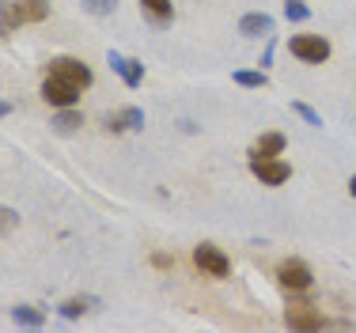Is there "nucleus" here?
I'll list each match as a JSON object with an SVG mask.
<instances>
[{"mask_svg": "<svg viewBox=\"0 0 356 333\" xmlns=\"http://www.w3.org/2000/svg\"><path fill=\"white\" fill-rule=\"evenodd\" d=\"M110 68H114L118 76H122L125 83H129V88H140V80H144V65L140 61H133V57H122L118 54V49H110Z\"/></svg>", "mask_w": 356, "mask_h": 333, "instance_id": "8", "label": "nucleus"}, {"mask_svg": "<svg viewBox=\"0 0 356 333\" xmlns=\"http://www.w3.org/2000/svg\"><path fill=\"white\" fill-rule=\"evenodd\" d=\"M239 34H247V38H269L273 34V15L266 12H250L239 19Z\"/></svg>", "mask_w": 356, "mask_h": 333, "instance_id": "9", "label": "nucleus"}, {"mask_svg": "<svg viewBox=\"0 0 356 333\" xmlns=\"http://www.w3.org/2000/svg\"><path fill=\"white\" fill-rule=\"evenodd\" d=\"M42 99L49 102V106H76L80 102V88H72V83L57 80V76H46V83H42Z\"/></svg>", "mask_w": 356, "mask_h": 333, "instance_id": "7", "label": "nucleus"}, {"mask_svg": "<svg viewBox=\"0 0 356 333\" xmlns=\"http://www.w3.org/2000/svg\"><path fill=\"white\" fill-rule=\"evenodd\" d=\"M284 133H261L258 136V144L250 148V156H281L284 152Z\"/></svg>", "mask_w": 356, "mask_h": 333, "instance_id": "13", "label": "nucleus"}, {"mask_svg": "<svg viewBox=\"0 0 356 333\" xmlns=\"http://www.w3.org/2000/svg\"><path fill=\"white\" fill-rule=\"evenodd\" d=\"M91 311V300H65L61 307H57V314L61 318H80V314Z\"/></svg>", "mask_w": 356, "mask_h": 333, "instance_id": "17", "label": "nucleus"}, {"mask_svg": "<svg viewBox=\"0 0 356 333\" xmlns=\"http://www.w3.org/2000/svg\"><path fill=\"white\" fill-rule=\"evenodd\" d=\"M118 8V0H83V12L88 15H110Z\"/></svg>", "mask_w": 356, "mask_h": 333, "instance_id": "19", "label": "nucleus"}, {"mask_svg": "<svg viewBox=\"0 0 356 333\" xmlns=\"http://www.w3.org/2000/svg\"><path fill=\"white\" fill-rule=\"evenodd\" d=\"M284 15H288V23H303V19H311V8L303 0H284Z\"/></svg>", "mask_w": 356, "mask_h": 333, "instance_id": "18", "label": "nucleus"}, {"mask_svg": "<svg viewBox=\"0 0 356 333\" xmlns=\"http://www.w3.org/2000/svg\"><path fill=\"white\" fill-rule=\"evenodd\" d=\"M152 261H156V266H159V269H171V266H175V261H171V258H167V254H156V258H152Z\"/></svg>", "mask_w": 356, "mask_h": 333, "instance_id": "22", "label": "nucleus"}, {"mask_svg": "<svg viewBox=\"0 0 356 333\" xmlns=\"http://www.w3.org/2000/svg\"><path fill=\"white\" fill-rule=\"evenodd\" d=\"M140 8L148 12V19L156 23V27H167V23L175 19V8H171V0H140Z\"/></svg>", "mask_w": 356, "mask_h": 333, "instance_id": "12", "label": "nucleus"}, {"mask_svg": "<svg viewBox=\"0 0 356 333\" xmlns=\"http://www.w3.org/2000/svg\"><path fill=\"white\" fill-rule=\"evenodd\" d=\"M288 49H292V57H300L303 65L330 61V42L322 38V34H296V38L288 42Z\"/></svg>", "mask_w": 356, "mask_h": 333, "instance_id": "2", "label": "nucleus"}, {"mask_svg": "<svg viewBox=\"0 0 356 333\" xmlns=\"http://www.w3.org/2000/svg\"><path fill=\"white\" fill-rule=\"evenodd\" d=\"M284 326H288V330H300V333H311V330H322V326H326V318L318 314L315 303L292 300V303L284 307Z\"/></svg>", "mask_w": 356, "mask_h": 333, "instance_id": "3", "label": "nucleus"}, {"mask_svg": "<svg viewBox=\"0 0 356 333\" xmlns=\"http://www.w3.org/2000/svg\"><path fill=\"white\" fill-rule=\"evenodd\" d=\"M292 110H296V114H300V117H303V122H307V125H315V129H322V117H318L315 110L307 106V102H292Z\"/></svg>", "mask_w": 356, "mask_h": 333, "instance_id": "20", "label": "nucleus"}, {"mask_svg": "<svg viewBox=\"0 0 356 333\" xmlns=\"http://www.w3.org/2000/svg\"><path fill=\"white\" fill-rule=\"evenodd\" d=\"M49 76H57V80L72 83V88H80V91L91 88V68L83 61H76V57H54V61H49Z\"/></svg>", "mask_w": 356, "mask_h": 333, "instance_id": "5", "label": "nucleus"}, {"mask_svg": "<svg viewBox=\"0 0 356 333\" xmlns=\"http://www.w3.org/2000/svg\"><path fill=\"white\" fill-rule=\"evenodd\" d=\"M349 193H353V197H356V174L349 178Z\"/></svg>", "mask_w": 356, "mask_h": 333, "instance_id": "24", "label": "nucleus"}, {"mask_svg": "<svg viewBox=\"0 0 356 333\" xmlns=\"http://www.w3.org/2000/svg\"><path fill=\"white\" fill-rule=\"evenodd\" d=\"M12 15H15V23H42L49 15V4L46 0H15Z\"/></svg>", "mask_w": 356, "mask_h": 333, "instance_id": "10", "label": "nucleus"}, {"mask_svg": "<svg viewBox=\"0 0 356 333\" xmlns=\"http://www.w3.org/2000/svg\"><path fill=\"white\" fill-rule=\"evenodd\" d=\"M193 261H197V269L205 273V277H227L232 273V258H227L220 246H213V243H201V246H193Z\"/></svg>", "mask_w": 356, "mask_h": 333, "instance_id": "4", "label": "nucleus"}, {"mask_svg": "<svg viewBox=\"0 0 356 333\" xmlns=\"http://www.w3.org/2000/svg\"><path fill=\"white\" fill-rule=\"evenodd\" d=\"M140 125H144V110H140V106H125V110H118L114 117H106V129H110V133L140 129Z\"/></svg>", "mask_w": 356, "mask_h": 333, "instance_id": "11", "label": "nucleus"}, {"mask_svg": "<svg viewBox=\"0 0 356 333\" xmlns=\"http://www.w3.org/2000/svg\"><path fill=\"white\" fill-rule=\"evenodd\" d=\"M15 224H19V216H15L12 209H0V235H8Z\"/></svg>", "mask_w": 356, "mask_h": 333, "instance_id": "21", "label": "nucleus"}, {"mask_svg": "<svg viewBox=\"0 0 356 333\" xmlns=\"http://www.w3.org/2000/svg\"><path fill=\"white\" fill-rule=\"evenodd\" d=\"M12 322L15 326H27V330H38L42 322H46V314H42L38 307H12Z\"/></svg>", "mask_w": 356, "mask_h": 333, "instance_id": "14", "label": "nucleus"}, {"mask_svg": "<svg viewBox=\"0 0 356 333\" xmlns=\"http://www.w3.org/2000/svg\"><path fill=\"white\" fill-rule=\"evenodd\" d=\"M250 174L258 178L261 186H284L288 178H292V167H288L281 156H250Z\"/></svg>", "mask_w": 356, "mask_h": 333, "instance_id": "1", "label": "nucleus"}, {"mask_svg": "<svg viewBox=\"0 0 356 333\" xmlns=\"http://www.w3.org/2000/svg\"><path fill=\"white\" fill-rule=\"evenodd\" d=\"M232 80L239 83V88H266V83H269V76H266V68H261V72H250V68H239V72H235Z\"/></svg>", "mask_w": 356, "mask_h": 333, "instance_id": "16", "label": "nucleus"}, {"mask_svg": "<svg viewBox=\"0 0 356 333\" xmlns=\"http://www.w3.org/2000/svg\"><path fill=\"white\" fill-rule=\"evenodd\" d=\"M12 114V102H0V117H8Z\"/></svg>", "mask_w": 356, "mask_h": 333, "instance_id": "23", "label": "nucleus"}, {"mask_svg": "<svg viewBox=\"0 0 356 333\" xmlns=\"http://www.w3.org/2000/svg\"><path fill=\"white\" fill-rule=\"evenodd\" d=\"M277 280H281V288H288V292H307L311 269L303 266L300 258H288V261H281V269H277Z\"/></svg>", "mask_w": 356, "mask_h": 333, "instance_id": "6", "label": "nucleus"}, {"mask_svg": "<svg viewBox=\"0 0 356 333\" xmlns=\"http://www.w3.org/2000/svg\"><path fill=\"white\" fill-rule=\"evenodd\" d=\"M54 125H57V133H72L76 125H83V117H80V110H76V106H61V110H57V117H54Z\"/></svg>", "mask_w": 356, "mask_h": 333, "instance_id": "15", "label": "nucleus"}]
</instances>
